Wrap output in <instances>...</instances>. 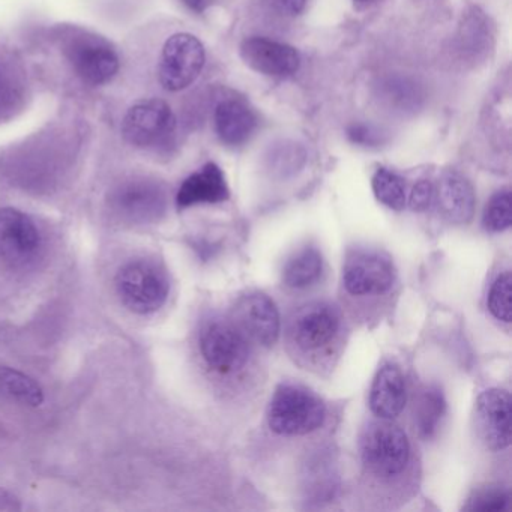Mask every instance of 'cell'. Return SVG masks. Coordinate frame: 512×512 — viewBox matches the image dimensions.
Here are the masks:
<instances>
[{
  "label": "cell",
  "mask_w": 512,
  "mask_h": 512,
  "mask_svg": "<svg viewBox=\"0 0 512 512\" xmlns=\"http://www.w3.org/2000/svg\"><path fill=\"white\" fill-rule=\"evenodd\" d=\"M268 425L280 436H305L322 427L326 407L304 386L283 383L269 401Z\"/></svg>",
  "instance_id": "1"
},
{
  "label": "cell",
  "mask_w": 512,
  "mask_h": 512,
  "mask_svg": "<svg viewBox=\"0 0 512 512\" xmlns=\"http://www.w3.org/2000/svg\"><path fill=\"white\" fill-rule=\"evenodd\" d=\"M115 283L122 304L140 316L157 313L169 298V275L154 260L137 259L125 263L119 269Z\"/></svg>",
  "instance_id": "2"
},
{
  "label": "cell",
  "mask_w": 512,
  "mask_h": 512,
  "mask_svg": "<svg viewBox=\"0 0 512 512\" xmlns=\"http://www.w3.org/2000/svg\"><path fill=\"white\" fill-rule=\"evenodd\" d=\"M199 350L209 370L232 376L247 367L250 344L247 335L229 320L215 317L200 329Z\"/></svg>",
  "instance_id": "3"
},
{
  "label": "cell",
  "mask_w": 512,
  "mask_h": 512,
  "mask_svg": "<svg viewBox=\"0 0 512 512\" xmlns=\"http://www.w3.org/2000/svg\"><path fill=\"white\" fill-rule=\"evenodd\" d=\"M361 458L368 472L377 478H395L409 466V439L398 425L374 422L362 434Z\"/></svg>",
  "instance_id": "4"
},
{
  "label": "cell",
  "mask_w": 512,
  "mask_h": 512,
  "mask_svg": "<svg viewBox=\"0 0 512 512\" xmlns=\"http://www.w3.org/2000/svg\"><path fill=\"white\" fill-rule=\"evenodd\" d=\"M205 61V47L199 38L191 34L172 35L161 53L158 68L161 86L169 92L190 88L199 79Z\"/></svg>",
  "instance_id": "5"
},
{
  "label": "cell",
  "mask_w": 512,
  "mask_h": 512,
  "mask_svg": "<svg viewBox=\"0 0 512 512\" xmlns=\"http://www.w3.org/2000/svg\"><path fill=\"white\" fill-rule=\"evenodd\" d=\"M43 238L37 224L19 209H0V262L26 268L37 260Z\"/></svg>",
  "instance_id": "6"
},
{
  "label": "cell",
  "mask_w": 512,
  "mask_h": 512,
  "mask_svg": "<svg viewBox=\"0 0 512 512\" xmlns=\"http://www.w3.org/2000/svg\"><path fill=\"white\" fill-rule=\"evenodd\" d=\"M340 329L337 308L326 302H313L296 311L290 320L289 338L301 352L317 353L334 343Z\"/></svg>",
  "instance_id": "7"
},
{
  "label": "cell",
  "mask_w": 512,
  "mask_h": 512,
  "mask_svg": "<svg viewBox=\"0 0 512 512\" xmlns=\"http://www.w3.org/2000/svg\"><path fill=\"white\" fill-rule=\"evenodd\" d=\"M110 205L116 215L127 223L151 224L166 212V191L151 179H133L113 191Z\"/></svg>",
  "instance_id": "8"
},
{
  "label": "cell",
  "mask_w": 512,
  "mask_h": 512,
  "mask_svg": "<svg viewBox=\"0 0 512 512\" xmlns=\"http://www.w3.org/2000/svg\"><path fill=\"white\" fill-rule=\"evenodd\" d=\"M176 119L172 107L163 100L140 101L128 110L122 124V134L136 148H154L175 131Z\"/></svg>",
  "instance_id": "9"
},
{
  "label": "cell",
  "mask_w": 512,
  "mask_h": 512,
  "mask_svg": "<svg viewBox=\"0 0 512 512\" xmlns=\"http://www.w3.org/2000/svg\"><path fill=\"white\" fill-rule=\"evenodd\" d=\"M395 283L391 260L376 251H355L343 268V286L352 296H379Z\"/></svg>",
  "instance_id": "10"
},
{
  "label": "cell",
  "mask_w": 512,
  "mask_h": 512,
  "mask_svg": "<svg viewBox=\"0 0 512 512\" xmlns=\"http://www.w3.org/2000/svg\"><path fill=\"white\" fill-rule=\"evenodd\" d=\"M476 424L485 446L503 451L511 445V395L505 389H487L476 401Z\"/></svg>",
  "instance_id": "11"
},
{
  "label": "cell",
  "mask_w": 512,
  "mask_h": 512,
  "mask_svg": "<svg viewBox=\"0 0 512 512\" xmlns=\"http://www.w3.org/2000/svg\"><path fill=\"white\" fill-rule=\"evenodd\" d=\"M236 322L245 335L265 347L274 346L280 338L281 319L277 305L265 293L242 296L236 304Z\"/></svg>",
  "instance_id": "12"
},
{
  "label": "cell",
  "mask_w": 512,
  "mask_h": 512,
  "mask_svg": "<svg viewBox=\"0 0 512 512\" xmlns=\"http://www.w3.org/2000/svg\"><path fill=\"white\" fill-rule=\"evenodd\" d=\"M241 58L256 73L277 79L293 76L301 65L299 53L292 46L265 37L242 41Z\"/></svg>",
  "instance_id": "13"
},
{
  "label": "cell",
  "mask_w": 512,
  "mask_h": 512,
  "mask_svg": "<svg viewBox=\"0 0 512 512\" xmlns=\"http://www.w3.org/2000/svg\"><path fill=\"white\" fill-rule=\"evenodd\" d=\"M68 58L83 82L92 86L106 85L119 70V59L115 50L94 38L74 41L68 49Z\"/></svg>",
  "instance_id": "14"
},
{
  "label": "cell",
  "mask_w": 512,
  "mask_h": 512,
  "mask_svg": "<svg viewBox=\"0 0 512 512\" xmlns=\"http://www.w3.org/2000/svg\"><path fill=\"white\" fill-rule=\"evenodd\" d=\"M229 196V187L223 170L215 163H208L182 182L176 196V205L179 209L196 205H215L226 202Z\"/></svg>",
  "instance_id": "15"
},
{
  "label": "cell",
  "mask_w": 512,
  "mask_h": 512,
  "mask_svg": "<svg viewBox=\"0 0 512 512\" xmlns=\"http://www.w3.org/2000/svg\"><path fill=\"white\" fill-rule=\"evenodd\" d=\"M406 382L400 368L386 364L377 371L370 391V409L383 421L397 418L406 406Z\"/></svg>",
  "instance_id": "16"
},
{
  "label": "cell",
  "mask_w": 512,
  "mask_h": 512,
  "mask_svg": "<svg viewBox=\"0 0 512 512\" xmlns=\"http://www.w3.org/2000/svg\"><path fill=\"white\" fill-rule=\"evenodd\" d=\"M257 116L244 101L226 100L218 104L214 113L217 136L224 145L238 148L245 145L257 130Z\"/></svg>",
  "instance_id": "17"
},
{
  "label": "cell",
  "mask_w": 512,
  "mask_h": 512,
  "mask_svg": "<svg viewBox=\"0 0 512 512\" xmlns=\"http://www.w3.org/2000/svg\"><path fill=\"white\" fill-rule=\"evenodd\" d=\"M437 203L446 220L455 224L469 223L475 214V190L464 176L446 173L437 188Z\"/></svg>",
  "instance_id": "18"
},
{
  "label": "cell",
  "mask_w": 512,
  "mask_h": 512,
  "mask_svg": "<svg viewBox=\"0 0 512 512\" xmlns=\"http://www.w3.org/2000/svg\"><path fill=\"white\" fill-rule=\"evenodd\" d=\"M322 274V253L316 247H304L284 265L283 283L290 289L304 290L316 284Z\"/></svg>",
  "instance_id": "19"
},
{
  "label": "cell",
  "mask_w": 512,
  "mask_h": 512,
  "mask_svg": "<svg viewBox=\"0 0 512 512\" xmlns=\"http://www.w3.org/2000/svg\"><path fill=\"white\" fill-rule=\"evenodd\" d=\"M416 427L424 439L436 436L446 413V401L439 386H427L419 394L415 407Z\"/></svg>",
  "instance_id": "20"
},
{
  "label": "cell",
  "mask_w": 512,
  "mask_h": 512,
  "mask_svg": "<svg viewBox=\"0 0 512 512\" xmlns=\"http://www.w3.org/2000/svg\"><path fill=\"white\" fill-rule=\"evenodd\" d=\"M0 389L19 403L38 407L44 403V391L28 374L0 367Z\"/></svg>",
  "instance_id": "21"
},
{
  "label": "cell",
  "mask_w": 512,
  "mask_h": 512,
  "mask_svg": "<svg viewBox=\"0 0 512 512\" xmlns=\"http://www.w3.org/2000/svg\"><path fill=\"white\" fill-rule=\"evenodd\" d=\"M373 191L376 199L389 209L403 211L406 208V184L391 170L385 167L376 170L373 176Z\"/></svg>",
  "instance_id": "22"
},
{
  "label": "cell",
  "mask_w": 512,
  "mask_h": 512,
  "mask_svg": "<svg viewBox=\"0 0 512 512\" xmlns=\"http://www.w3.org/2000/svg\"><path fill=\"white\" fill-rule=\"evenodd\" d=\"M482 224L490 233H502L512 224L511 193L508 190L499 191L491 197L485 206Z\"/></svg>",
  "instance_id": "23"
},
{
  "label": "cell",
  "mask_w": 512,
  "mask_h": 512,
  "mask_svg": "<svg viewBox=\"0 0 512 512\" xmlns=\"http://www.w3.org/2000/svg\"><path fill=\"white\" fill-rule=\"evenodd\" d=\"M511 296L512 277L511 272L506 271L496 278L488 293V310L500 322H511Z\"/></svg>",
  "instance_id": "24"
},
{
  "label": "cell",
  "mask_w": 512,
  "mask_h": 512,
  "mask_svg": "<svg viewBox=\"0 0 512 512\" xmlns=\"http://www.w3.org/2000/svg\"><path fill=\"white\" fill-rule=\"evenodd\" d=\"M509 496L502 488H488V490L479 491L473 499L469 500L466 509L469 511H500L508 505Z\"/></svg>",
  "instance_id": "25"
},
{
  "label": "cell",
  "mask_w": 512,
  "mask_h": 512,
  "mask_svg": "<svg viewBox=\"0 0 512 512\" xmlns=\"http://www.w3.org/2000/svg\"><path fill=\"white\" fill-rule=\"evenodd\" d=\"M436 190L430 181H419L410 193V208L415 212H425L433 205Z\"/></svg>",
  "instance_id": "26"
},
{
  "label": "cell",
  "mask_w": 512,
  "mask_h": 512,
  "mask_svg": "<svg viewBox=\"0 0 512 512\" xmlns=\"http://www.w3.org/2000/svg\"><path fill=\"white\" fill-rule=\"evenodd\" d=\"M265 4L277 16L293 19L304 13L308 0H265Z\"/></svg>",
  "instance_id": "27"
},
{
  "label": "cell",
  "mask_w": 512,
  "mask_h": 512,
  "mask_svg": "<svg viewBox=\"0 0 512 512\" xmlns=\"http://www.w3.org/2000/svg\"><path fill=\"white\" fill-rule=\"evenodd\" d=\"M349 137L353 143L364 146L377 145L380 140L379 133L367 125H353L349 130Z\"/></svg>",
  "instance_id": "28"
},
{
  "label": "cell",
  "mask_w": 512,
  "mask_h": 512,
  "mask_svg": "<svg viewBox=\"0 0 512 512\" xmlns=\"http://www.w3.org/2000/svg\"><path fill=\"white\" fill-rule=\"evenodd\" d=\"M185 7L190 8L194 13H203L211 4V0H182Z\"/></svg>",
  "instance_id": "29"
},
{
  "label": "cell",
  "mask_w": 512,
  "mask_h": 512,
  "mask_svg": "<svg viewBox=\"0 0 512 512\" xmlns=\"http://www.w3.org/2000/svg\"><path fill=\"white\" fill-rule=\"evenodd\" d=\"M355 2H358V4H367L370 0H355Z\"/></svg>",
  "instance_id": "30"
},
{
  "label": "cell",
  "mask_w": 512,
  "mask_h": 512,
  "mask_svg": "<svg viewBox=\"0 0 512 512\" xmlns=\"http://www.w3.org/2000/svg\"><path fill=\"white\" fill-rule=\"evenodd\" d=\"M0 82H2V79H0Z\"/></svg>",
  "instance_id": "31"
}]
</instances>
